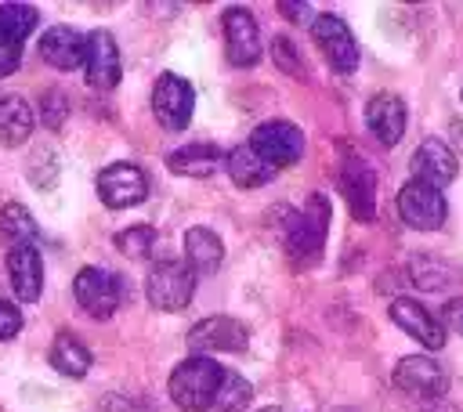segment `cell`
<instances>
[{
  "label": "cell",
  "instance_id": "obj_8",
  "mask_svg": "<svg viewBox=\"0 0 463 412\" xmlns=\"http://www.w3.org/2000/svg\"><path fill=\"white\" fill-rule=\"evenodd\" d=\"M98 195L109 210H130L145 202L148 195V177L134 163H112L98 173Z\"/></svg>",
  "mask_w": 463,
  "mask_h": 412
},
{
  "label": "cell",
  "instance_id": "obj_15",
  "mask_svg": "<svg viewBox=\"0 0 463 412\" xmlns=\"http://www.w3.org/2000/svg\"><path fill=\"white\" fill-rule=\"evenodd\" d=\"M409 166H412V177H416V181L434 184V188H445V184L456 181V173H459L456 152H452L441 137H427V141H420V148L412 152Z\"/></svg>",
  "mask_w": 463,
  "mask_h": 412
},
{
  "label": "cell",
  "instance_id": "obj_10",
  "mask_svg": "<svg viewBox=\"0 0 463 412\" xmlns=\"http://www.w3.org/2000/svg\"><path fill=\"white\" fill-rule=\"evenodd\" d=\"M246 325L239 318H228V314H210L203 322H195L188 329V347L195 354H210V351H246Z\"/></svg>",
  "mask_w": 463,
  "mask_h": 412
},
{
  "label": "cell",
  "instance_id": "obj_17",
  "mask_svg": "<svg viewBox=\"0 0 463 412\" xmlns=\"http://www.w3.org/2000/svg\"><path fill=\"white\" fill-rule=\"evenodd\" d=\"M365 126L380 145H387V148L398 145L402 134H405V101L391 90L373 94L369 105H365Z\"/></svg>",
  "mask_w": 463,
  "mask_h": 412
},
{
  "label": "cell",
  "instance_id": "obj_29",
  "mask_svg": "<svg viewBox=\"0 0 463 412\" xmlns=\"http://www.w3.org/2000/svg\"><path fill=\"white\" fill-rule=\"evenodd\" d=\"M412 278H416V286H423V289H441V286L449 282V267L434 264L430 257H416V260H412Z\"/></svg>",
  "mask_w": 463,
  "mask_h": 412
},
{
  "label": "cell",
  "instance_id": "obj_35",
  "mask_svg": "<svg viewBox=\"0 0 463 412\" xmlns=\"http://www.w3.org/2000/svg\"><path fill=\"white\" fill-rule=\"evenodd\" d=\"M279 11L286 14V18H297V22H311V7L307 4H279Z\"/></svg>",
  "mask_w": 463,
  "mask_h": 412
},
{
  "label": "cell",
  "instance_id": "obj_22",
  "mask_svg": "<svg viewBox=\"0 0 463 412\" xmlns=\"http://www.w3.org/2000/svg\"><path fill=\"white\" fill-rule=\"evenodd\" d=\"M224 170H228V177H232L239 188H260V184H268V181L275 177V170H271L250 145L232 148V152L224 155Z\"/></svg>",
  "mask_w": 463,
  "mask_h": 412
},
{
  "label": "cell",
  "instance_id": "obj_34",
  "mask_svg": "<svg viewBox=\"0 0 463 412\" xmlns=\"http://www.w3.org/2000/svg\"><path fill=\"white\" fill-rule=\"evenodd\" d=\"M441 318H445V325H449L452 332H459V336H463V296L449 300V304H445V311H441Z\"/></svg>",
  "mask_w": 463,
  "mask_h": 412
},
{
  "label": "cell",
  "instance_id": "obj_31",
  "mask_svg": "<svg viewBox=\"0 0 463 412\" xmlns=\"http://www.w3.org/2000/svg\"><path fill=\"white\" fill-rule=\"evenodd\" d=\"M65 116H69V98L61 90H47L43 94V126L47 130H58L65 123Z\"/></svg>",
  "mask_w": 463,
  "mask_h": 412
},
{
  "label": "cell",
  "instance_id": "obj_6",
  "mask_svg": "<svg viewBox=\"0 0 463 412\" xmlns=\"http://www.w3.org/2000/svg\"><path fill=\"white\" fill-rule=\"evenodd\" d=\"M195 108V94L192 83L177 72H163L152 87V116L163 130H184Z\"/></svg>",
  "mask_w": 463,
  "mask_h": 412
},
{
  "label": "cell",
  "instance_id": "obj_4",
  "mask_svg": "<svg viewBox=\"0 0 463 412\" xmlns=\"http://www.w3.org/2000/svg\"><path fill=\"white\" fill-rule=\"evenodd\" d=\"M398 213L409 228L416 231H438L449 217V202L441 195V188L434 184H423V181H405L402 192H398Z\"/></svg>",
  "mask_w": 463,
  "mask_h": 412
},
{
  "label": "cell",
  "instance_id": "obj_36",
  "mask_svg": "<svg viewBox=\"0 0 463 412\" xmlns=\"http://www.w3.org/2000/svg\"><path fill=\"white\" fill-rule=\"evenodd\" d=\"M260 412H279V408H275V405H268V408H260Z\"/></svg>",
  "mask_w": 463,
  "mask_h": 412
},
{
  "label": "cell",
  "instance_id": "obj_16",
  "mask_svg": "<svg viewBox=\"0 0 463 412\" xmlns=\"http://www.w3.org/2000/svg\"><path fill=\"white\" fill-rule=\"evenodd\" d=\"M391 322L402 325V329H405L412 340H420L427 351H441V347H445V325H441L423 304H416V300H409V296L391 300Z\"/></svg>",
  "mask_w": 463,
  "mask_h": 412
},
{
  "label": "cell",
  "instance_id": "obj_21",
  "mask_svg": "<svg viewBox=\"0 0 463 412\" xmlns=\"http://www.w3.org/2000/svg\"><path fill=\"white\" fill-rule=\"evenodd\" d=\"M51 365L61 372V376H72V379H83L94 365V354L90 347L76 336V332H58L54 343H51Z\"/></svg>",
  "mask_w": 463,
  "mask_h": 412
},
{
  "label": "cell",
  "instance_id": "obj_1",
  "mask_svg": "<svg viewBox=\"0 0 463 412\" xmlns=\"http://www.w3.org/2000/svg\"><path fill=\"white\" fill-rule=\"evenodd\" d=\"M221 379H224V369L213 358L192 354L181 365H174V372L166 379V390H170V398L181 412H210L213 401H217Z\"/></svg>",
  "mask_w": 463,
  "mask_h": 412
},
{
  "label": "cell",
  "instance_id": "obj_13",
  "mask_svg": "<svg viewBox=\"0 0 463 412\" xmlns=\"http://www.w3.org/2000/svg\"><path fill=\"white\" fill-rule=\"evenodd\" d=\"M394 383L412 398H441L449 390V372L427 354H409L394 365Z\"/></svg>",
  "mask_w": 463,
  "mask_h": 412
},
{
  "label": "cell",
  "instance_id": "obj_20",
  "mask_svg": "<svg viewBox=\"0 0 463 412\" xmlns=\"http://www.w3.org/2000/svg\"><path fill=\"white\" fill-rule=\"evenodd\" d=\"M33 126H36V116L25 98H18V94L0 98V145H7V148L25 145Z\"/></svg>",
  "mask_w": 463,
  "mask_h": 412
},
{
  "label": "cell",
  "instance_id": "obj_33",
  "mask_svg": "<svg viewBox=\"0 0 463 412\" xmlns=\"http://www.w3.org/2000/svg\"><path fill=\"white\" fill-rule=\"evenodd\" d=\"M18 329H22V311H18L14 304L0 300V340L18 336Z\"/></svg>",
  "mask_w": 463,
  "mask_h": 412
},
{
  "label": "cell",
  "instance_id": "obj_7",
  "mask_svg": "<svg viewBox=\"0 0 463 412\" xmlns=\"http://www.w3.org/2000/svg\"><path fill=\"white\" fill-rule=\"evenodd\" d=\"M311 36H315V43L322 47L326 61L333 65V72L347 76V72L358 69V43H354V36H351V29H347L344 18H336V14H318V18H311Z\"/></svg>",
  "mask_w": 463,
  "mask_h": 412
},
{
  "label": "cell",
  "instance_id": "obj_3",
  "mask_svg": "<svg viewBox=\"0 0 463 412\" xmlns=\"http://www.w3.org/2000/svg\"><path fill=\"white\" fill-rule=\"evenodd\" d=\"M148 304L156 311H181L195 293V271L188 260H159L145 278Z\"/></svg>",
  "mask_w": 463,
  "mask_h": 412
},
{
  "label": "cell",
  "instance_id": "obj_14",
  "mask_svg": "<svg viewBox=\"0 0 463 412\" xmlns=\"http://www.w3.org/2000/svg\"><path fill=\"white\" fill-rule=\"evenodd\" d=\"M336 181H340V192L347 199L351 217L362 220V224H369L376 217V173L362 159H351V163L340 166V177Z\"/></svg>",
  "mask_w": 463,
  "mask_h": 412
},
{
  "label": "cell",
  "instance_id": "obj_26",
  "mask_svg": "<svg viewBox=\"0 0 463 412\" xmlns=\"http://www.w3.org/2000/svg\"><path fill=\"white\" fill-rule=\"evenodd\" d=\"M250 398H253V387L239 372H224L217 401H213V412H242L250 405Z\"/></svg>",
  "mask_w": 463,
  "mask_h": 412
},
{
  "label": "cell",
  "instance_id": "obj_5",
  "mask_svg": "<svg viewBox=\"0 0 463 412\" xmlns=\"http://www.w3.org/2000/svg\"><path fill=\"white\" fill-rule=\"evenodd\" d=\"M246 145H250L271 170L293 166V163L304 155V134H300V126H293V123H286V119H268V123H260V126L250 134Z\"/></svg>",
  "mask_w": 463,
  "mask_h": 412
},
{
  "label": "cell",
  "instance_id": "obj_25",
  "mask_svg": "<svg viewBox=\"0 0 463 412\" xmlns=\"http://www.w3.org/2000/svg\"><path fill=\"white\" fill-rule=\"evenodd\" d=\"M0 235L11 242V246H33V239L40 235L33 213L22 206V202H7L0 210Z\"/></svg>",
  "mask_w": 463,
  "mask_h": 412
},
{
  "label": "cell",
  "instance_id": "obj_30",
  "mask_svg": "<svg viewBox=\"0 0 463 412\" xmlns=\"http://www.w3.org/2000/svg\"><path fill=\"white\" fill-rule=\"evenodd\" d=\"M22 43H25V40H18V36L4 25V18H0V76H11V72L18 69Z\"/></svg>",
  "mask_w": 463,
  "mask_h": 412
},
{
  "label": "cell",
  "instance_id": "obj_23",
  "mask_svg": "<svg viewBox=\"0 0 463 412\" xmlns=\"http://www.w3.org/2000/svg\"><path fill=\"white\" fill-rule=\"evenodd\" d=\"M221 159H224V152L217 145H184L166 155V166L184 177H210L213 166H221Z\"/></svg>",
  "mask_w": 463,
  "mask_h": 412
},
{
  "label": "cell",
  "instance_id": "obj_11",
  "mask_svg": "<svg viewBox=\"0 0 463 412\" xmlns=\"http://www.w3.org/2000/svg\"><path fill=\"white\" fill-rule=\"evenodd\" d=\"M224 47H228V61L239 69H250L260 61V29L257 18L246 7H228L224 11Z\"/></svg>",
  "mask_w": 463,
  "mask_h": 412
},
{
  "label": "cell",
  "instance_id": "obj_27",
  "mask_svg": "<svg viewBox=\"0 0 463 412\" xmlns=\"http://www.w3.org/2000/svg\"><path fill=\"white\" fill-rule=\"evenodd\" d=\"M152 242H156V231L148 224H134V228H127V231L116 235V249L127 253V257H134V260L137 257H148Z\"/></svg>",
  "mask_w": 463,
  "mask_h": 412
},
{
  "label": "cell",
  "instance_id": "obj_2",
  "mask_svg": "<svg viewBox=\"0 0 463 412\" xmlns=\"http://www.w3.org/2000/svg\"><path fill=\"white\" fill-rule=\"evenodd\" d=\"M326 231H329V202H326V195L315 192L300 213H289L286 253L297 264H311L322 253V246H326Z\"/></svg>",
  "mask_w": 463,
  "mask_h": 412
},
{
  "label": "cell",
  "instance_id": "obj_28",
  "mask_svg": "<svg viewBox=\"0 0 463 412\" xmlns=\"http://www.w3.org/2000/svg\"><path fill=\"white\" fill-rule=\"evenodd\" d=\"M0 18H4V25H7L18 40H25V36L36 29V11L25 7V4H0Z\"/></svg>",
  "mask_w": 463,
  "mask_h": 412
},
{
  "label": "cell",
  "instance_id": "obj_18",
  "mask_svg": "<svg viewBox=\"0 0 463 412\" xmlns=\"http://www.w3.org/2000/svg\"><path fill=\"white\" fill-rule=\"evenodd\" d=\"M7 278L22 304H36L43 293V260L36 246H11L7 253Z\"/></svg>",
  "mask_w": 463,
  "mask_h": 412
},
{
  "label": "cell",
  "instance_id": "obj_24",
  "mask_svg": "<svg viewBox=\"0 0 463 412\" xmlns=\"http://www.w3.org/2000/svg\"><path fill=\"white\" fill-rule=\"evenodd\" d=\"M184 260L192 271H213L224 260V242L210 228H188L184 231Z\"/></svg>",
  "mask_w": 463,
  "mask_h": 412
},
{
  "label": "cell",
  "instance_id": "obj_9",
  "mask_svg": "<svg viewBox=\"0 0 463 412\" xmlns=\"http://www.w3.org/2000/svg\"><path fill=\"white\" fill-rule=\"evenodd\" d=\"M72 293H76V304L98 322L112 318L119 307V278L101 267H83L72 282Z\"/></svg>",
  "mask_w": 463,
  "mask_h": 412
},
{
  "label": "cell",
  "instance_id": "obj_32",
  "mask_svg": "<svg viewBox=\"0 0 463 412\" xmlns=\"http://www.w3.org/2000/svg\"><path fill=\"white\" fill-rule=\"evenodd\" d=\"M271 54H275V65H279L282 72H289V76H304V65H300V58H297V47H293L286 36H275Z\"/></svg>",
  "mask_w": 463,
  "mask_h": 412
},
{
  "label": "cell",
  "instance_id": "obj_12",
  "mask_svg": "<svg viewBox=\"0 0 463 412\" xmlns=\"http://www.w3.org/2000/svg\"><path fill=\"white\" fill-rule=\"evenodd\" d=\"M119 47H116V36L109 29H94L87 36V58H83V76H87V87L94 90H112L119 83Z\"/></svg>",
  "mask_w": 463,
  "mask_h": 412
},
{
  "label": "cell",
  "instance_id": "obj_19",
  "mask_svg": "<svg viewBox=\"0 0 463 412\" xmlns=\"http://www.w3.org/2000/svg\"><path fill=\"white\" fill-rule=\"evenodd\" d=\"M40 58L61 72L69 69H83V58H87V36L69 29V25H54L40 36Z\"/></svg>",
  "mask_w": 463,
  "mask_h": 412
}]
</instances>
